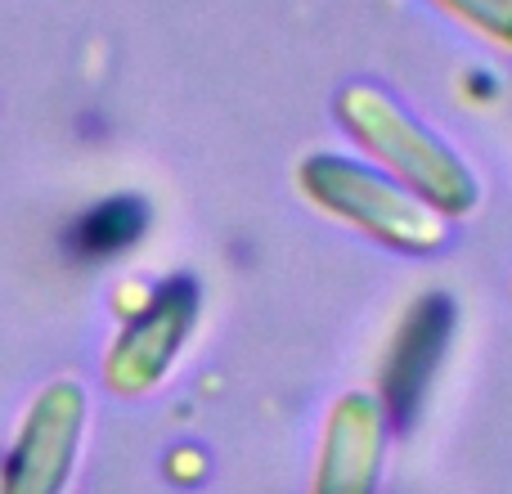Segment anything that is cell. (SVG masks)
Wrapping results in <instances>:
<instances>
[{
    "mask_svg": "<svg viewBox=\"0 0 512 494\" xmlns=\"http://www.w3.org/2000/svg\"><path fill=\"white\" fill-rule=\"evenodd\" d=\"M333 113L342 131L373 158V167L387 171L396 185H405L414 198H423L445 221H459L481 203V185L472 167L418 122L409 108H400L387 90L369 81H351L337 90Z\"/></svg>",
    "mask_w": 512,
    "mask_h": 494,
    "instance_id": "obj_1",
    "label": "cell"
},
{
    "mask_svg": "<svg viewBox=\"0 0 512 494\" xmlns=\"http://www.w3.org/2000/svg\"><path fill=\"white\" fill-rule=\"evenodd\" d=\"M149 230V203L135 194H117L86 207L63 234V247L77 261H113L126 247H135Z\"/></svg>",
    "mask_w": 512,
    "mask_h": 494,
    "instance_id": "obj_7",
    "label": "cell"
},
{
    "mask_svg": "<svg viewBox=\"0 0 512 494\" xmlns=\"http://www.w3.org/2000/svg\"><path fill=\"white\" fill-rule=\"evenodd\" d=\"M391 418L378 396L346 391L328 405L315 445L310 494H378Z\"/></svg>",
    "mask_w": 512,
    "mask_h": 494,
    "instance_id": "obj_4",
    "label": "cell"
},
{
    "mask_svg": "<svg viewBox=\"0 0 512 494\" xmlns=\"http://www.w3.org/2000/svg\"><path fill=\"white\" fill-rule=\"evenodd\" d=\"M86 400L72 382H54L27 414L23 441L14 445L0 494H59L72 472Z\"/></svg>",
    "mask_w": 512,
    "mask_h": 494,
    "instance_id": "obj_5",
    "label": "cell"
},
{
    "mask_svg": "<svg viewBox=\"0 0 512 494\" xmlns=\"http://www.w3.org/2000/svg\"><path fill=\"white\" fill-rule=\"evenodd\" d=\"M454 337V301L445 292H427L409 306L396 342L387 355V378H382V409L387 418H409L423 400L432 373L441 369V355L450 351Z\"/></svg>",
    "mask_w": 512,
    "mask_h": 494,
    "instance_id": "obj_6",
    "label": "cell"
},
{
    "mask_svg": "<svg viewBox=\"0 0 512 494\" xmlns=\"http://www.w3.org/2000/svg\"><path fill=\"white\" fill-rule=\"evenodd\" d=\"M198 301L203 297H198V283L189 274L158 283L149 292V301L117 333L113 355H108V382L117 391H126V396H135V391H149L153 382L167 378L185 337L194 333Z\"/></svg>",
    "mask_w": 512,
    "mask_h": 494,
    "instance_id": "obj_3",
    "label": "cell"
},
{
    "mask_svg": "<svg viewBox=\"0 0 512 494\" xmlns=\"http://www.w3.org/2000/svg\"><path fill=\"white\" fill-rule=\"evenodd\" d=\"M297 185L324 216L351 225L355 234L387 252L436 256L450 243V221L369 162L342 153H310L297 167Z\"/></svg>",
    "mask_w": 512,
    "mask_h": 494,
    "instance_id": "obj_2",
    "label": "cell"
},
{
    "mask_svg": "<svg viewBox=\"0 0 512 494\" xmlns=\"http://www.w3.org/2000/svg\"><path fill=\"white\" fill-rule=\"evenodd\" d=\"M432 5L454 14L459 23H468L486 41L512 50V0H432Z\"/></svg>",
    "mask_w": 512,
    "mask_h": 494,
    "instance_id": "obj_8",
    "label": "cell"
}]
</instances>
